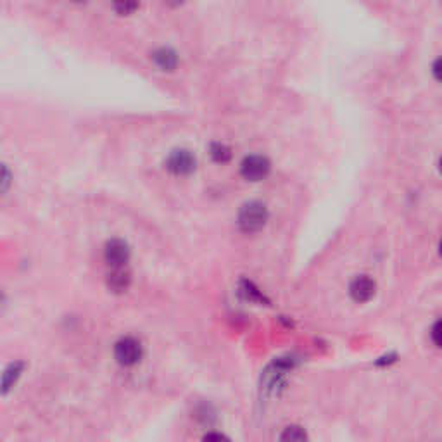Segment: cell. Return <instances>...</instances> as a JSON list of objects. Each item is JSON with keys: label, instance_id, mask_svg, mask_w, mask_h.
Instances as JSON below:
<instances>
[{"label": "cell", "instance_id": "6da1fadb", "mask_svg": "<svg viewBox=\"0 0 442 442\" xmlns=\"http://www.w3.org/2000/svg\"><path fill=\"white\" fill-rule=\"evenodd\" d=\"M268 221V210L261 203H249L240 210L239 225L246 233L259 232Z\"/></svg>", "mask_w": 442, "mask_h": 442}, {"label": "cell", "instance_id": "7a4b0ae2", "mask_svg": "<svg viewBox=\"0 0 442 442\" xmlns=\"http://www.w3.org/2000/svg\"><path fill=\"white\" fill-rule=\"evenodd\" d=\"M114 358L123 367H133L142 358L140 342L131 339V337H125V339L118 340L116 346H114Z\"/></svg>", "mask_w": 442, "mask_h": 442}, {"label": "cell", "instance_id": "3957f363", "mask_svg": "<svg viewBox=\"0 0 442 442\" xmlns=\"http://www.w3.org/2000/svg\"><path fill=\"white\" fill-rule=\"evenodd\" d=\"M166 168L175 176H187L196 169V158L185 149L173 151L166 159Z\"/></svg>", "mask_w": 442, "mask_h": 442}, {"label": "cell", "instance_id": "277c9868", "mask_svg": "<svg viewBox=\"0 0 442 442\" xmlns=\"http://www.w3.org/2000/svg\"><path fill=\"white\" fill-rule=\"evenodd\" d=\"M240 172L246 180L250 182H259L270 172V163L263 156H249V158L243 159L242 166H240Z\"/></svg>", "mask_w": 442, "mask_h": 442}, {"label": "cell", "instance_id": "5b68a950", "mask_svg": "<svg viewBox=\"0 0 442 442\" xmlns=\"http://www.w3.org/2000/svg\"><path fill=\"white\" fill-rule=\"evenodd\" d=\"M104 259L113 268L125 266L128 259H130V247H128L127 242L120 239L109 240L106 243V249H104Z\"/></svg>", "mask_w": 442, "mask_h": 442}, {"label": "cell", "instance_id": "8992f818", "mask_svg": "<svg viewBox=\"0 0 442 442\" xmlns=\"http://www.w3.org/2000/svg\"><path fill=\"white\" fill-rule=\"evenodd\" d=\"M375 291H377V285H375V282L368 277H358L356 280L351 284L349 288L351 297L356 302L370 301L375 295Z\"/></svg>", "mask_w": 442, "mask_h": 442}, {"label": "cell", "instance_id": "52a82bcc", "mask_svg": "<svg viewBox=\"0 0 442 442\" xmlns=\"http://www.w3.org/2000/svg\"><path fill=\"white\" fill-rule=\"evenodd\" d=\"M152 61L163 71H173L178 66V57L172 48H159L152 54Z\"/></svg>", "mask_w": 442, "mask_h": 442}, {"label": "cell", "instance_id": "ba28073f", "mask_svg": "<svg viewBox=\"0 0 442 442\" xmlns=\"http://www.w3.org/2000/svg\"><path fill=\"white\" fill-rule=\"evenodd\" d=\"M107 284H109L111 291H114V292L127 291L128 285H130V273H128V271H125V266L114 268V270L109 273Z\"/></svg>", "mask_w": 442, "mask_h": 442}, {"label": "cell", "instance_id": "9c48e42d", "mask_svg": "<svg viewBox=\"0 0 442 442\" xmlns=\"http://www.w3.org/2000/svg\"><path fill=\"white\" fill-rule=\"evenodd\" d=\"M21 371H23V367L21 365H10L9 368H7L6 371H3L2 378H0V391L2 392H7L10 387H12L14 384H16V380L19 378Z\"/></svg>", "mask_w": 442, "mask_h": 442}, {"label": "cell", "instance_id": "30bf717a", "mask_svg": "<svg viewBox=\"0 0 442 442\" xmlns=\"http://www.w3.org/2000/svg\"><path fill=\"white\" fill-rule=\"evenodd\" d=\"M12 185V173H10L9 166L0 163V194H6Z\"/></svg>", "mask_w": 442, "mask_h": 442}, {"label": "cell", "instance_id": "8fae6325", "mask_svg": "<svg viewBox=\"0 0 442 442\" xmlns=\"http://www.w3.org/2000/svg\"><path fill=\"white\" fill-rule=\"evenodd\" d=\"M306 432L301 429V427H288L285 429V432L282 434L280 439L282 441H304L306 439Z\"/></svg>", "mask_w": 442, "mask_h": 442}, {"label": "cell", "instance_id": "7c38bea8", "mask_svg": "<svg viewBox=\"0 0 442 442\" xmlns=\"http://www.w3.org/2000/svg\"><path fill=\"white\" fill-rule=\"evenodd\" d=\"M439 329H441V323L437 322L436 325H434V329H432V339H434V344H436L437 347L441 346V340H439Z\"/></svg>", "mask_w": 442, "mask_h": 442}, {"label": "cell", "instance_id": "4fadbf2b", "mask_svg": "<svg viewBox=\"0 0 442 442\" xmlns=\"http://www.w3.org/2000/svg\"><path fill=\"white\" fill-rule=\"evenodd\" d=\"M0 301H2V295H0Z\"/></svg>", "mask_w": 442, "mask_h": 442}]
</instances>
